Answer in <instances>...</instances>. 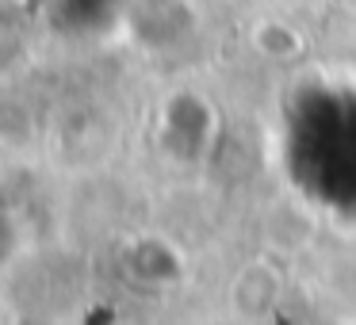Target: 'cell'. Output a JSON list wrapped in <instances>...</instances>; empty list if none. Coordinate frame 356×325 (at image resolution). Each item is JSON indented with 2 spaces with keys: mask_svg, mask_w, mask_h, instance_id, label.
Here are the masks:
<instances>
[{
  "mask_svg": "<svg viewBox=\"0 0 356 325\" xmlns=\"http://www.w3.org/2000/svg\"><path fill=\"white\" fill-rule=\"evenodd\" d=\"M253 47L268 62H295L302 54V39L287 24H261L253 31Z\"/></svg>",
  "mask_w": 356,
  "mask_h": 325,
  "instance_id": "obj_3",
  "label": "cell"
},
{
  "mask_svg": "<svg viewBox=\"0 0 356 325\" xmlns=\"http://www.w3.org/2000/svg\"><path fill=\"white\" fill-rule=\"evenodd\" d=\"M264 238L276 249L299 253V249H307V241L314 238V222L295 207H280V210H272L268 222H264Z\"/></svg>",
  "mask_w": 356,
  "mask_h": 325,
  "instance_id": "obj_2",
  "label": "cell"
},
{
  "mask_svg": "<svg viewBox=\"0 0 356 325\" xmlns=\"http://www.w3.org/2000/svg\"><path fill=\"white\" fill-rule=\"evenodd\" d=\"M280 294H284V276H280V268L268 260H253L238 272V279H234L230 306H234V314L245 317V322H261L264 314L276 310Z\"/></svg>",
  "mask_w": 356,
  "mask_h": 325,
  "instance_id": "obj_1",
  "label": "cell"
}]
</instances>
